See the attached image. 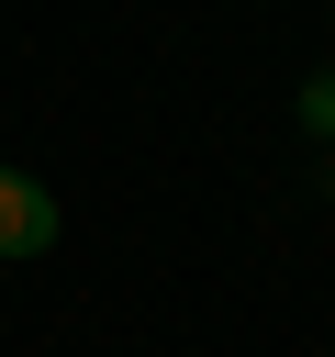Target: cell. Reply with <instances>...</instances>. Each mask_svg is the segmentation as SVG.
Returning <instances> with one entry per match:
<instances>
[{"label": "cell", "mask_w": 335, "mask_h": 357, "mask_svg": "<svg viewBox=\"0 0 335 357\" xmlns=\"http://www.w3.org/2000/svg\"><path fill=\"white\" fill-rule=\"evenodd\" d=\"M302 134H335V67H324V78L302 89Z\"/></svg>", "instance_id": "2"}, {"label": "cell", "mask_w": 335, "mask_h": 357, "mask_svg": "<svg viewBox=\"0 0 335 357\" xmlns=\"http://www.w3.org/2000/svg\"><path fill=\"white\" fill-rule=\"evenodd\" d=\"M45 245H56V190L22 178V167H0V268H34Z\"/></svg>", "instance_id": "1"}]
</instances>
